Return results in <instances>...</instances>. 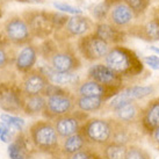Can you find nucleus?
<instances>
[{"instance_id": "nucleus-1", "label": "nucleus", "mask_w": 159, "mask_h": 159, "mask_svg": "<svg viewBox=\"0 0 159 159\" xmlns=\"http://www.w3.org/2000/svg\"><path fill=\"white\" fill-rule=\"evenodd\" d=\"M105 64L119 75H138L143 72V62L131 49L114 45L105 57Z\"/></svg>"}, {"instance_id": "nucleus-2", "label": "nucleus", "mask_w": 159, "mask_h": 159, "mask_svg": "<svg viewBox=\"0 0 159 159\" xmlns=\"http://www.w3.org/2000/svg\"><path fill=\"white\" fill-rule=\"evenodd\" d=\"M27 22L29 30L34 39L47 40L50 36L55 34V27H53L49 12L42 9H30L23 12L21 15Z\"/></svg>"}, {"instance_id": "nucleus-3", "label": "nucleus", "mask_w": 159, "mask_h": 159, "mask_svg": "<svg viewBox=\"0 0 159 159\" xmlns=\"http://www.w3.org/2000/svg\"><path fill=\"white\" fill-rule=\"evenodd\" d=\"M77 49L86 61L95 62L106 57L111 49V45L106 41L98 37L92 31L84 36H80L77 42Z\"/></svg>"}, {"instance_id": "nucleus-4", "label": "nucleus", "mask_w": 159, "mask_h": 159, "mask_svg": "<svg viewBox=\"0 0 159 159\" xmlns=\"http://www.w3.org/2000/svg\"><path fill=\"white\" fill-rule=\"evenodd\" d=\"M4 34L7 36L8 41L14 45L25 47L30 44L34 37L31 35L29 27L25 21V19L20 15H13L4 23Z\"/></svg>"}, {"instance_id": "nucleus-5", "label": "nucleus", "mask_w": 159, "mask_h": 159, "mask_svg": "<svg viewBox=\"0 0 159 159\" xmlns=\"http://www.w3.org/2000/svg\"><path fill=\"white\" fill-rule=\"evenodd\" d=\"M94 25L95 23L93 22L92 19L86 15H83V14L72 15L69 18L66 25L64 26L62 30L55 31L53 36H55V40L64 42L71 37H80L89 34L92 29H94Z\"/></svg>"}, {"instance_id": "nucleus-6", "label": "nucleus", "mask_w": 159, "mask_h": 159, "mask_svg": "<svg viewBox=\"0 0 159 159\" xmlns=\"http://www.w3.org/2000/svg\"><path fill=\"white\" fill-rule=\"evenodd\" d=\"M30 137L34 144L40 149H53L57 145L58 133L56 128L47 121H39L31 125Z\"/></svg>"}, {"instance_id": "nucleus-7", "label": "nucleus", "mask_w": 159, "mask_h": 159, "mask_svg": "<svg viewBox=\"0 0 159 159\" xmlns=\"http://www.w3.org/2000/svg\"><path fill=\"white\" fill-rule=\"evenodd\" d=\"M49 62L52 69L63 72H75L80 67L79 57L69 45H65L62 49H59L57 45L55 51L49 56Z\"/></svg>"}, {"instance_id": "nucleus-8", "label": "nucleus", "mask_w": 159, "mask_h": 159, "mask_svg": "<svg viewBox=\"0 0 159 159\" xmlns=\"http://www.w3.org/2000/svg\"><path fill=\"white\" fill-rule=\"evenodd\" d=\"M22 91L12 83H0V108L5 111H22Z\"/></svg>"}, {"instance_id": "nucleus-9", "label": "nucleus", "mask_w": 159, "mask_h": 159, "mask_svg": "<svg viewBox=\"0 0 159 159\" xmlns=\"http://www.w3.org/2000/svg\"><path fill=\"white\" fill-rule=\"evenodd\" d=\"M75 101L73 98L65 91L61 89L57 93L49 95L47 99V107L45 111L51 116H63L70 114L75 107Z\"/></svg>"}, {"instance_id": "nucleus-10", "label": "nucleus", "mask_w": 159, "mask_h": 159, "mask_svg": "<svg viewBox=\"0 0 159 159\" xmlns=\"http://www.w3.org/2000/svg\"><path fill=\"white\" fill-rule=\"evenodd\" d=\"M152 93H153L152 86H131V87H127L124 89H121L116 95L111 98L109 106L115 111V109H117L125 103L144 99Z\"/></svg>"}, {"instance_id": "nucleus-11", "label": "nucleus", "mask_w": 159, "mask_h": 159, "mask_svg": "<svg viewBox=\"0 0 159 159\" xmlns=\"http://www.w3.org/2000/svg\"><path fill=\"white\" fill-rule=\"evenodd\" d=\"M93 33L100 37L101 40L106 41L109 45H120L127 40V31L119 27L111 25V22H97L94 25Z\"/></svg>"}, {"instance_id": "nucleus-12", "label": "nucleus", "mask_w": 159, "mask_h": 159, "mask_svg": "<svg viewBox=\"0 0 159 159\" xmlns=\"http://www.w3.org/2000/svg\"><path fill=\"white\" fill-rule=\"evenodd\" d=\"M22 81V92L26 95H39L43 94L47 86L50 84L49 79L40 70L30 71L25 73Z\"/></svg>"}, {"instance_id": "nucleus-13", "label": "nucleus", "mask_w": 159, "mask_h": 159, "mask_svg": "<svg viewBox=\"0 0 159 159\" xmlns=\"http://www.w3.org/2000/svg\"><path fill=\"white\" fill-rule=\"evenodd\" d=\"M89 78L108 86H121L122 77L108 67L106 64H94L89 67Z\"/></svg>"}, {"instance_id": "nucleus-14", "label": "nucleus", "mask_w": 159, "mask_h": 159, "mask_svg": "<svg viewBox=\"0 0 159 159\" xmlns=\"http://www.w3.org/2000/svg\"><path fill=\"white\" fill-rule=\"evenodd\" d=\"M85 134L91 141L95 143H105L111 135V127L105 120L93 119L85 125Z\"/></svg>"}, {"instance_id": "nucleus-15", "label": "nucleus", "mask_w": 159, "mask_h": 159, "mask_svg": "<svg viewBox=\"0 0 159 159\" xmlns=\"http://www.w3.org/2000/svg\"><path fill=\"white\" fill-rule=\"evenodd\" d=\"M134 19H135V14L128 5H125L124 2H117L111 8L107 20L111 25L119 27L121 29H124L131 25Z\"/></svg>"}, {"instance_id": "nucleus-16", "label": "nucleus", "mask_w": 159, "mask_h": 159, "mask_svg": "<svg viewBox=\"0 0 159 159\" xmlns=\"http://www.w3.org/2000/svg\"><path fill=\"white\" fill-rule=\"evenodd\" d=\"M39 70L49 79L51 84L58 86H65V85H75L79 83V75L75 72H63L52 69L51 65L41 66Z\"/></svg>"}, {"instance_id": "nucleus-17", "label": "nucleus", "mask_w": 159, "mask_h": 159, "mask_svg": "<svg viewBox=\"0 0 159 159\" xmlns=\"http://www.w3.org/2000/svg\"><path fill=\"white\" fill-rule=\"evenodd\" d=\"M125 31L128 35L135 36L137 39H142L144 41H159V18L152 19L142 26L130 27V29Z\"/></svg>"}, {"instance_id": "nucleus-18", "label": "nucleus", "mask_w": 159, "mask_h": 159, "mask_svg": "<svg viewBox=\"0 0 159 159\" xmlns=\"http://www.w3.org/2000/svg\"><path fill=\"white\" fill-rule=\"evenodd\" d=\"M37 61V49L31 44L25 45L15 57V66L18 71L28 73L33 70Z\"/></svg>"}, {"instance_id": "nucleus-19", "label": "nucleus", "mask_w": 159, "mask_h": 159, "mask_svg": "<svg viewBox=\"0 0 159 159\" xmlns=\"http://www.w3.org/2000/svg\"><path fill=\"white\" fill-rule=\"evenodd\" d=\"M80 127V120L75 115H63L59 116L56 121L55 128L57 130L59 136L62 137H69L71 135H75L79 131Z\"/></svg>"}, {"instance_id": "nucleus-20", "label": "nucleus", "mask_w": 159, "mask_h": 159, "mask_svg": "<svg viewBox=\"0 0 159 159\" xmlns=\"http://www.w3.org/2000/svg\"><path fill=\"white\" fill-rule=\"evenodd\" d=\"M47 107V99L44 95H26L23 99L22 111L27 115H37L45 111Z\"/></svg>"}, {"instance_id": "nucleus-21", "label": "nucleus", "mask_w": 159, "mask_h": 159, "mask_svg": "<svg viewBox=\"0 0 159 159\" xmlns=\"http://www.w3.org/2000/svg\"><path fill=\"white\" fill-rule=\"evenodd\" d=\"M143 124L146 129L153 130L159 128V99L149 103L143 114Z\"/></svg>"}, {"instance_id": "nucleus-22", "label": "nucleus", "mask_w": 159, "mask_h": 159, "mask_svg": "<svg viewBox=\"0 0 159 159\" xmlns=\"http://www.w3.org/2000/svg\"><path fill=\"white\" fill-rule=\"evenodd\" d=\"M111 7L117 2H124L131 8L135 14V19L144 15L151 4V0H106Z\"/></svg>"}, {"instance_id": "nucleus-23", "label": "nucleus", "mask_w": 159, "mask_h": 159, "mask_svg": "<svg viewBox=\"0 0 159 159\" xmlns=\"http://www.w3.org/2000/svg\"><path fill=\"white\" fill-rule=\"evenodd\" d=\"M105 100L95 97H79L75 100V105L84 113H92L99 111L103 105Z\"/></svg>"}, {"instance_id": "nucleus-24", "label": "nucleus", "mask_w": 159, "mask_h": 159, "mask_svg": "<svg viewBox=\"0 0 159 159\" xmlns=\"http://www.w3.org/2000/svg\"><path fill=\"white\" fill-rule=\"evenodd\" d=\"M85 144V139L83 135L79 133L71 135V136L66 137V139L64 142V151L66 153H71L75 155V152L80 151V149H83V146Z\"/></svg>"}, {"instance_id": "nucleus-25", "label": "nucleus", "mask_w": 159, "mask_h": 159, "mask_svg": "<svg viewBox=\"0 0 159 159\" xmlns=\"http://www.w3.org/2000/svg\"><path fill=\"white\" fill-rule=\"evenodd\" d=\"M115 113H116V116L121 121L129 122V121H133L136 117L138 109H137V106L134 102H129V103H125L123 106H121L117 109H115Z\"/></svg>"}, {"instance_id": "nucleus-26", "label": "nucleus", "mask_w": 159, "mask_h": 159, "mask_svg": "<svg viewBox=\"0 0 159 159\" xmlns=\"http://www.w3.org/2000/svg\"><path fill=\"white\" fill-rule=\"evenodd\" d=\"M0 120H1V123L4 124L11 133L21 130L22 127L25 125V120L23 119L18 117V116H14V115L6 114V113L0 115Z\"/></svg>"}, {"instance_id": "nucleus-27", "label": "nucleus", "mask_w": 159, "mask_h": 159, "mask_svg": "<svg viewBox=\"0 0 159 159\" xmlns=\"http://www.w3.org/2000/svg\"><path fill=\"white\" fill-rule=\"evenodd\" d=\"M26 143L22 138H19L8 146V156L11 159H27Z\"/></svg>"}, {"instance_id": "nucleus-28", "label": "nucleus", "mask_w": 159, "mask_h": 159, "mask_svg": "<svg viewBox=\"0 0 159 159\" xmlns=\"http://www.w3.org/2000/svg\"><path fill=\"white\" fill-rule=\"evenodd\" d=\"M111 6L106 0H103L101 2L97 4L94 7L92 8L91 13H92L93 19L97 21V22H102L108 19V15H109V12H111Z\"/></svg>"}, {"instance_id": "nucleus-29", "label": "nucleus", "mask_w": 159, "mask_h": 159, "mask_svg": "<svg viewBox=\"0 0 159 159\" xmlns=\"http://www.w3.org/2000/svg\"><path fill=\"white\" fill-rule=\"evenodd\" d=\"M12 44L8 41L7 36L4 34V31L0 33V69H4L12 62V58L9 56L7 48Z\"/></svg>"}, {"instance_id": "nucleus-30", "label": "nucleus", "mask_w": 159, "mask_h": 159, "mask_svg": "<svg viewBox=\"0 0 159 159\" xmlns=\"http://www.w3.org/2000/svg\"><path fill=\"white\" fill-rule=\"evenodd\" d=\"M106 156L108 159H125L127 150L121 144H113L107 148Z\"/></svg>"}, {"instance_id": "nucleus-31", "label": "nucleus", "mask_w": 159, "mask_h": 159, "mask_svg": "<svg viewBox=\"0 0 159 159\" xmlns=\"http://www.w3.org/2000/svg\"><path fill=\"white\" fill-rule=\"evenodd\" d=\"M49 15H50V20H51L56 31L62 30L70 18L65 13H58V12H49Z\"/></svg>"}, {"instance_id": "nucleus-32", "label": "nucleus", "mask_w": 159, "mask_h": 159, "mask_svg": "<svg viewBox=\"0 0 159 159\" xmlns=\"http://www.w3.org/2000/svg\"><path fill=\"white\" fill-rule=\"evenodd\" d=\"M53 7L65 14H71V15H77V14H83V9L79 7L72 6L66 2H53Z\"/></svg>"}, {"instance_id": "nucleus-33", "label": "nucleus", "mask_w": 159, "mask_h": 159, "mask_svg": "<svg viewBox=\"0 0 159 159\" xmlns=\"http://www.w3.org/2000/svg\"><path fill=\"white\" fill-rule=\"evenodd\" d=\"M143 61L145 63V65H148L150 69H152V70H159V57L157 55L145 56Z\"/></svg>"}, {"instance_id": "nucleus-34", "label": "nucleus", "mask_w": 159, "mask_h": 159, "mask_svg": "<svg viewBox=\"0 0 159 159\" xmlns=\"http://www.w3.org/2000/svg\"><path fill=\"white\" fill-rule=\"evenodd\" d=\"M125 159H146V157L141 150H138V149H131V150L127 151Z\"/></svg>"}, {"instance_id": "nucleus-35", "label": "nucleus", "mask_w": 159, "mask_h": 159, "mask_svg": "<svg viewBox=\"0 0 159 159\" xmlns=\"http://www.w3.org/2000/svg\"><path fill=\"white\" fill-rule=\"evenodd\" d=\"M71 159H89V156L87 152H83V151H78V152H75L73 157Z\"/></svg>"}, {"instance_id": "nucleus-36", "label": "nucleus", "mask_w": 159, "mask_h": 159, "mask_svg": "<svg viewBox=\"0 0 159 159\" xmlns=\"http://www.w3.org/2000/svg\"><path fill=\"white\" fill-rule=\"evenodd\" d=\"M19 2H26V4H41L44 0H16Z\"/></svg>"}, {"instance_id": "nucleus-37", "label": "nucleus", "mask_w": 159, "mask_h": 159, "mask_svg": "<svg viewBox=\"0 0 159 159\" xmlns=\"http://www.w3.org/2000/svg\"><path fill=\"white\" fill-rule=\"evenodd\" d=\"M149 49H150L151 51H153L155 53L159 55V48H157V47H155V45H151V47H149Z\"/></svg>"}, {"instance_id": "nucleus-38", "label": "nucleus", "mask_w": 159, "mask_h": 159, "mask_svg": "<svg viewBox=\"0 0 159 159\" xmlns=\"http://www.w3.org/2000/svg\"><path fill=\"white\" fill-rule=\"evenodd\" d=\"M155 139L157 141V143L159 144V128H157L155 130Z\"/></svg>"}, {"instance_id": "nucleus-39", "label": "nucleus", "mask_w": 159, "mask_h": 159, "mask_svg": "<svg viewBox=\"0 0 159 159\" xmlns=\"http://www.w3.org/2000/svg\"><path fill=\"white\" fill-rule=\"evenodd\" d=\"M4 16V8H2V6L0 5V19H2Z\"/></svg>"}]
</instances>
